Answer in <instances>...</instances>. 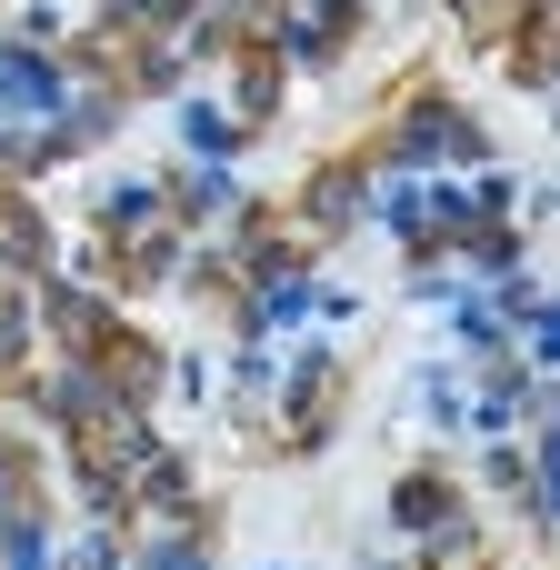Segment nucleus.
Wrapping results in <instances>:
<instances>
[{
	"instance_id": "f03ea898",
	"label": "nucleus",
	"mask_w": 560,
	"mask_h": 570,
	"mask_svg": "<svg viewBox=\"0 0 560 570\" xmlns=\"http://www.w3.org/2000/svg\"><path fill=\"white\" fill-rule=\"evenodd\" d=\"M150 210H160L150 190H110V230H150Z\"/></svg>"
},
{
	"instance_id": "f257e3e1",
	"label": "nucleus",
	"mask_w": 560,
	"mask_h": 570,
	"mask_svg": "<svg viewBox=\"0 0 560 570\" xmlns=\"http://www.w3.org/2000/svg\"><path fill=\"white\" fill-rule=\"evenodd\" d=\"M0 100H60V80L40 60H0Z\"/></svg>"
},
{
	"instance_id": "7ed1b4c3",
	"label": "nucleus",
	"mask_w": 560,
	"mask_h": 570,
	"mask_svg": "<svg viewBox=\"0 0 560 570\" xmlns=\"http://www.w3.org/2000/svg\"><path fill=\"white\" fill-rule=\"evenodd\" d=\"M230 140H240V130H230L220 110H190V150H230Z\"/></svg>"
}]
</instances>
